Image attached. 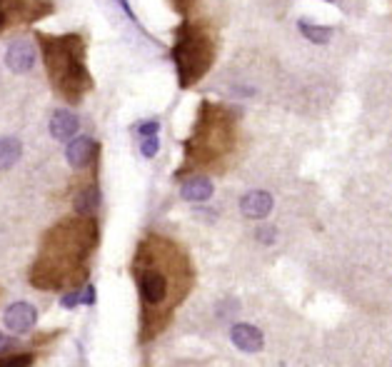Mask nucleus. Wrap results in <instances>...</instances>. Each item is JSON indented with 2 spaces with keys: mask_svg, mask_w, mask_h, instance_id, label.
Returning <instances> with one entry per match:
<instances>
[{
  "mask_svg": "<svg viewBox=\"0 0 392 367\" xmlns=\"http://www.w3.org/2000/svg\"><path fill=\"white\" fill-rule=\"evenodd\" d=\"M133 272L142 307V340L148 342L170 322L175 307L190 293L193 268L175 242L153 235L137 245Z\"/></svg>",
  "mask_w": 392,
  "mask_h": 367,
  "instance_id": "f257e3e1",
  "label": "nucleus"
},
{
  "mask_svg": "<svg viewBox=\"0 0 392 367\" xmlns=\"http://www.w3.org/2000/svg\"><path fill=\"white\" fill-rule=\"evenodd\" d=\"M97 240V230L93 218L63 223L46 237L43 253L33 268V285L40 290L63 287L65 282H75L80 265L86 263L93 245Z\"/></svg>",
  "mask_w": 392,
  "mask_h": 367,
  "instance_id": "f03ea898",
  "label": "nucleus"
},
{
  "mask_svg": "<svg viewBox=\"0 0 392 367\" xmlns=\"http://www.w3.org/2000/svg\"><path fill=\"white\" fill-rule=\"evenodd\" d=\"M238 130H235V113L222 105L208 103L200 105L198 125L185 145V158L190 165H212L233 150Z\"/></svg>",
  "mask_w": 392,
  "mask_h": 367,
  "instance_id": "7ed1b4c3",
  "label": "nucleus"
},
{
  "mask_svg": "<svg viewBox=\"0 0 392 367\" xmlns=\"http://www.w3.org/2000/svg\"><path fill=\"white\" fill-rule=\"evenodd\" d=\"M46 48V65L50 70L53 81L60 90L78 103V98L90 88V73L83 63V38L65 35V38H40Z\"/></svg>",
  "mask_w": 392,
  "mask_h": 367,
  "instance_id": "20e7f679",
  "label": "nucleus"
},
{
  "mask_svg": "<svg viewBox=\"0 0 392 367\" xmlns=\"http://www.w3.org/2000/svg\"><path fill=\"white\" fill-rule=\"evenodd\" d=\"M215 53L217 43L210 30L198 23H182L177 28L175 46H173V60H175L180 88L195 85L210 70Z\"/></svg>",
  "mask_w": 392,
  "mask_h": 367,
  "instance_id": "39448f33",
  "label": "nucleus"
},
{
  "mask_svg": "<svg viewBox=\"0 0 392 367\" xmlns=\"http://www.w3.org/2000/svg\"><path fill=\"white\" fill-rule=\"evenodd\" d=\"M35 60H38V53H35V46L30 41L11 43V48H8V53H6V65L18 75L33 70Z\"/></svg>",
  "mask_w": 392,
  "mask_h": 367,
  "instance_id": "423d86ee",
  "label": "nucleus"
},
{
  "mask_svg": "<svg viewBox=\"0 0 392 367\" xmlns=\"http://www.w3.org/2000/svg\"><path fill=\"white\" fill-rule=\"evenodd\" d=\"M35 320H38V312L28 303H13L6 310V325L11 333H18V335L28 333L30 327L35 325Z\"/></svg>",
  "mask_w": 392,
  "mask_h": 367,
  "instance_id": "0eeeda50",
  "label": "nucleus"
},
{
  "mask_svg": "<svg viewBox=\"0 0 392 367\" xmlns=\"http://www.w3.org/2000/svg\"><path fill=\"white\" fill-rule=\"evenodd\" d=\"M273 195L270 193H265V190H252V193H248V195L240 200V210H243L245 218L250 220H262L267 218L270 212H273Z\"/></svg>",
  "mask_w": 392,
  "mask_h": 367,
  "instance_id": "6e6552de",
  "label": "nucleus"
},
{
  "mask_svg": "<svg viewBox=\"0 0 392 367\" xmlns=\"http://www.w3.org/2000/svg\"><path fill=\"white\" fill-rule=\"evenodd\" d=\"M230 340H233L235 347L243 352H260L262 345H265V338H262L260 330H257L255 325H248V322H238V325H233V330H230Z\"/></svg>",
  "mask_w": 392,
  "mask_h": 367,
  "instance_id": "1a4fd4ad",
  "label": "nucleus"
},
{
  "mask_svg": "<svg viewBox=\"0 0 392 367\" xmlns=\"http://www.w3.org/2000/svg\"><path fill=\"white\" fill-rule=\"evenodd\" d=\"M95 150H97L95 140L88 138V135H78L65 148V158H68V162L73 167H86L93 160V155H95Z\"/></svg>",
  "mask_w": 392,
  "mask_h": 367,
  "instance_id": "9d476101",
  "label": "nucleus"
},
{
  "mask_svg": "<svg viewBox=\"0 0 392 367\" xmlns=\"http://www.w3.org/2000/svg\"><path fill=\"white\" fill-rule=\"evenodd\" d=\"M78 127H80L78 115H73L70 110H55V113H53L50 135L55 140H73Z\"/></svg>",
  "mask_w": 392,
  "mask_h": 367,
  "instance_id": "9b49d317",
  "label": "nucleus"
},
{
  "mask_svg": "<svg viewBox=\"0 0 392 367\" xmlns=\"http://www.w3.org/2000/svg\"><path fill=\"white\" fill-rule=\"evenodd\" d=\"M212 193H215V188H212V183L208 178H190L180 188V195L188 202H208L212 198Z\"/></svg>",
  "mask_w": 392,
  "mask_h": 367,
  "instance_id": "f8f14e48",
  "label": "nucleus"
},
{
  "mask_svg": "<svg viewBox=\"0 0 392 367\" xmlns=\"http://www.w3.org/2000/svg\"><path fill=\"white\" fill-rule=\"evenodd\" d=\"M297 30L305 35V41L315 43V46H327L330 38H332V28H330V25L307 23L305 18H302V20H297Z\"/></svg>",
  "mask_w": 392,
  "mask_h": 367,
  "instance_id": "ddd939ff",
  "label": "nucleus"
},
{
  "mask_svg": "<svg viewBox=\"0 0 392 367\" xmlns=\"http://www.w3.org/2000/svg\"><path fill=\"white\" fill-rule=\"evenodd\" d=\"M23 155V148L15 138H0V170L13 167Z\"/></svg>",
  "mask_w": 392,
  "mask_h": 367,
  "instance_id": "4468645a",
  "label": "nucleus"
},
{
  "mask_svg": "<svg viewBox=\"0 0 392 367\" xmlns=\"http://www.w3.org/2000/svg\"><path fill=\"white\" fill-rule=\"evenodd\" d=\"M97 205H100V193H97V188L83 190V193L75 198V210H78V215H83V218H93Z\"/></svg>",
  "mask_w": 392,
  "mask_h": 367,
  "instance_id": "2eb2a0df",
  "label": "nucleus"
},
{
  "mask_svg": "<svg viewBox=\"0 0 392 367\" xmlns=\"http://www.w3.org/2000/svg\"><path fill=\"white\" fill-rule=\"evenodd\" d=\"M33 365V355H8L0 357V367H30Z\"/></svg>",
  "mask_w": 392,
  "mask_h": 367,
  "instance_id": "dca6fc26",
  "label": "nucleus"
},
{
  "mask_svg": "<svg viewBox=\"0 0 392 367\" xmlns=\"http://www.w3.org/2000/svg\"><path fill=\"white\" fill-rule=\"evenodd\" d=\"M160 150V138L158 135H150V138H142L140 140V153L145 158H155Z\"/></svg>",
  "mask_w": 392,
  "mask_h": 367,
  "instance_id": "f3484780",
  "label": "nucleus"
},
{
  "mask_svg": "<svg viewBox=\"0 0 392 367\" xmlns=\"http://www.w3.org/2000/svg\"><path fill=\"white\" fill-rule=\"evenodd\" d=\"M255 237L260 242H265V245H273L275 237H278V230H275L273 225H260V228H257V233H255Z\"/></svg>",
  "mask_w": 392,
  "mask_h": 367,
  "instance_id": "a211bd4d",
  "label": "nucleus"
},
{
  "mask_svg": "<svg viewBox=\"0 0 392 367\" xmlns=\"http://www.w3.org/2000/svg\"><path fill=\"white\" fill-rule=\"evenodd\" d=\"M137 132H140L142 138H150V135H158V132H160V123H158V120L140 123V125H137Z\"/></svg>",
  "mask_w": 392,
  "mask_h": 367,
  "instance_id": "6ab92c4d",
  "label": "nucleus"
},
{
  "mask_svg": "<svg viewBox=\"0 0 392 367\" xmlns=\"http://www.w3.org/2000/svg\"><path fill=\"white\" fill-rule=\"evenodd\" d=\"M80 303H83V305H93V303H95V287L88 285L86 290L80 293Z\"/></svg>",
  "mask_w": 392,
  "mask_h": 367,
  "instance_id": "aec40b11",
  "label": "nucleus"
},
{
  "mask_svg": "<svg viewBox=\"0 0 392 367\" xmlns=\"http://www.w3.org/2000/svg\"><path fill=\"white\" fill-rule=\"evenodd\" d=\"M78 303H80V293H68L63 300H60V305H63V307H68V310H70V307H75Z\"/></svg>",
  "mask_w": 392,
  "mask_h": 367,
  "instance_id": "412c9836",
  "label": "nucleus"
},
{
  "mask_svg": "<svg viewBox=\"0 0 392 367\" xmlns=\"http://www.w3.org/2000/svg\"><path fill=\"white\" fill-rule=\"evenodd\" d=\"M193 3H195V0H175V8H177V11H182V13H185L190 6H193Z\"/></svg>",
  "mask_w": 392,
  "mask_h": 367,
  "instance_id": "4be33fe9",
  "label": "nucleus"
},
{
  "mask_svg": "<svg viewBox=\"0 0 392 367\" xmlns=\"http://www.w3.org/2000/svg\"><path fill=\"white\" fill-rule=\"evenodd\" d=\"M118 3H120V8H123V11H126L128 15H130V20H135V13L130 11V6H128V0H118Z\"/></svg>",
  "mask_w": 392,
  "mask_h": 367,
  "instance_id": "5701e85b",
  "label": "nucleus"
},
{
  "mask_svg": "<svg viewBox=\"0 0 392 367\" xmlns=\"http://www.w3.org/2000/svg\"><path fill=\"white\" fill-rule=\"evenodd\" d=\"M6 25V13H3V8H0V28Z\"/></svg>",
  "mask_w": 392,
  "mask_h": 367,
  "instance_id": "b1692460",
  "label": "nucleus"
},
{
  "mask_svg": "<svg viewBox=\"0 0 392 367\" xmlns=\"http://www.w3.org/2000/svg\"><path fill=\"white\" fill-rule=\"evenodd\" d=\"M323 3H335V0H323Z\"/></svg>",
  "mask_w": 392,
  "mask_h": 367,
  "instance_id": "393cba45",
  "label": "nucleus"
},
{
  "mask_svg": "<svg viewBox=\"0 0 392 367\" xmlns=\"http://www.w3.org/2000/svg\"><path fill=\"white\" fill-rule=\"evenodd\" d=\"M0 340H3V335H0Z\"/></svg>",
  "mask_w": 392,
  "mask_h": 367,
  "instance_id": "a878e982",
  "label": "nucleus"
}]
</instances>
